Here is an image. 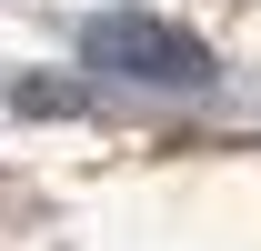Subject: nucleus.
<instances>
[{
  "instance_id": "f257e3e1",
  "label": "nucleus",
  "mask_w": 261,
  "mask_h": 251,
  "mask_svg": "<svg viewBox=\"0 0 261 251\" xmlns=\"http://www.w3.org/2000/svg\"><path fill=\"white\" fill-rule=\"evenodd\" d=\"M81 61L111 70V81H151V91H201L211 81V51L171 20H151V10H100L81 31Z\"/></svg>"
}]
</instances>
